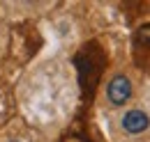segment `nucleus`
<instances>
[{
  "mask_svg": "<svg viewBox=\"0 0 150 142\" xmlns=\"http://www.w3.org/2000/svg\"><path fill=\"white\" fill-rule=\"evenodd\" d=\"M106 99L111 106H125L132 99V80L125 73H115L106 85Z\"/></svg>",
  "mask_w": 150,
  "mask_h": 142,
  "instance_id": "f257e3e1",
  "label": "nucleus"
},
{
  "mask_svg": "<svg viewBox=\"0 0 150 142\" xmlns=\"http://www.w3.org/2000/svg\"><path fill=\"white\" fill-rule=\"evenodd\" d=\"M120 126H122L125 133H129V135H139V133L148 131L150 119H148V115H146L143 110L132 108V110H125V112H122V117H120Z\"/></svg>",
  "mask_w": 150,
  "mask_h": 142,
  "instance_id": "f03ea898",
  "label": "nucleus"
},
{
  "mask_svg": "<svg viewBox=\"0 0 150 142\" xmlns=\"http://www.w3.org/2000/svg\"><path fill=\"white\" fill-rule=\"evenodd\" d=\"M76 64H79V78H81V85L83 87H93V83H95V78H97V71H99V67H95L93 64V57L90 55H83V53H79V57H76Z\"/></svg>",
  "mask_w": 150,
  "mask_h": 142,
  "instance_id": "7ed1b4c3",
  "label": "nucleus"
},
{
  "mask_svg": "<svg viewBox=\"0 0 150 142\" xmlns=\"http://www.w3.org/2000/svg\"><path fill=\"white\" fill-rule=\"evenodd\" d=\"M139 39H141L143 44H150V23H148V25H143V28L139 30Z\"/></svg>",
  "mask_w": 150,
  "mask_h": 142,
  "instance_id": "20e7f679",
  "label": "nucleus"
},
{
  "mask_svg": "<svg viewBox=\"0 0 150 142\" xmlns=\"http://www.w3.org/2000/svg\"><path fill=\"white\" fill-rule=\"evenodd\" d=\"M14 142H19V140H14Z\"/></svg>",
  "mask_w": 150,
  "mask_h": 142,
  "instance_id": "39448f33",
  "label": "nucleus"
}]
</instances>
